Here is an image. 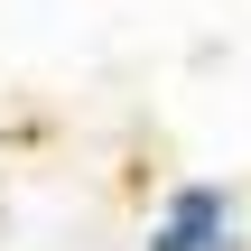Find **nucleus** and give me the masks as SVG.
<instances>
[{
    "label": "nucleus",
    "mask_w": 251,
    "mask_h": 251,
    "mask_svg": "<svg viewBox=\"0 0 251 251\" xmlns=\"http://www.w3.org/2000/svg\"><path fill=\"white\" fill-rule=\"evenodd\" d=\"M140 251H242V196L224 177H177L158 196Z\"/></svg>",
    "instance_id": "obj_1"
}]
</instances>
